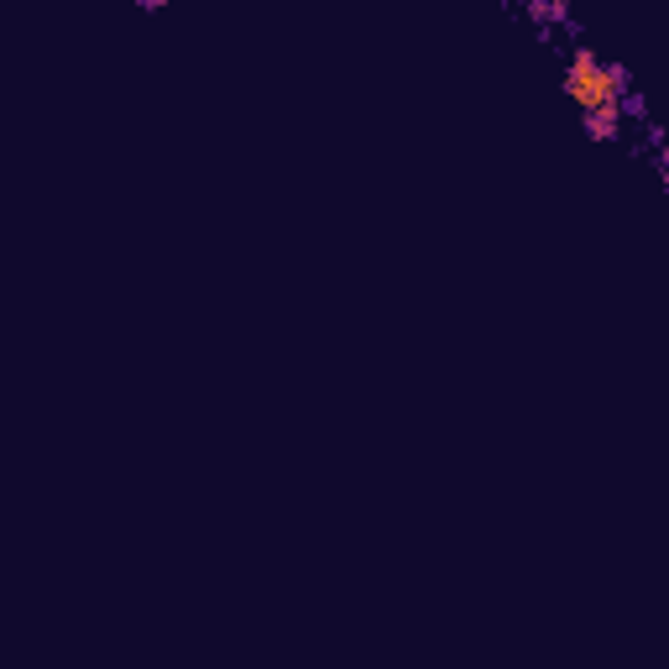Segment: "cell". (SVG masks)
<instances>
[{"label":"cell","mask_w":669,"mask_h":669,"mask_svg":"<svg viewBox=\"0 0 669 669\" xmlns=\"http://www.w3.org/2000/svg\"><path fill=\"white\" fill-rule=\"evenodd\" d=\"M638 89L633 68L602 53L596 42H575L565 48V63H560V95L575 105V115H591V110H617L628 105V95Z\"/></svg>","instance_id":"1"},{"label":"cell","mask_w":669,"mask_h":669,"mask_svg":"<svg viewBox=\"0 0 669 669\" xmlns=\"http://www.w3.org/2000/svg\"><path fill=\"white\" fill-rule=\"evenodd\" d=\"M649 168H654V183H659V189L669 194V142L649 152Z\"/></svg>","instance_id":"2"},{"label":"cell","mask_w":669,"mask_h":669,"mask_svg":"<svg viewBox=\"0 0 669 669\" xmlns=\"http://www.w3.org/2000/svg\"><path fill=\"white\" fill-rule=\"evenodd\" d=\"M136 11H142V16H163L168 0H136Z\"/></svg>","instance_id":"3"}]
</instances>
